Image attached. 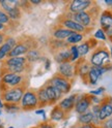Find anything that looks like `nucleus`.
<instances>
[{
  "label": "nucleus",
  "mask_w": 112,
  "mask_h": 128,
  "mask_svg": "<svg viewBox=\"0 0 112 128\" xmlns=\"http://www.w3.org/2000/svg\"><path fill=\"white\" fill-rule=\"evenodd\" d=\"M98 14H99V7L97 6V4H94L88 10H85L82 12L70 14V12H66L63 14V17L74 20L77 23H79L80 25H82L83 27L91 30V28L93 27L94 23H95V19H97Z\"/></svg>",
  "instance_id": "obj_1"
},
{
  "label": "nucleus",
  "mask_w": 112,
  "mask_h": 128,
  "mask_svg": "<svg viewBox=\"0 0 112 128\" xmlns=\"http://www.w3.org/2000/svg\"><path fill=\"white\" fill-rule=\"evenodd\" d=\"M28 86L27 74H16L12 72H0V91L10 88Z\"/></svg>",
  "instance_id": "obj_2"
},
{
  "label": "nucleus",
  "mask_w": 112,
  "mask_h": 128,
  "mask_svg": "<svg viewBox=\"0 0 112 128\" xmlns=\"http://www.w3.org/2000/svg\"><path fill=\"white\" fill-rule=\"evenodd\" d=\"M88 61L91 66H107L110 64V53L104 44H99L95 49H93Z\"/></svg>",
  "instance_id": "obj_3"
},
{
  "label": "nucleus",
  "mask_w": 112,
  "mask_h": 128,
  "mask_svg": "<svg viewBox=\"0 0 112 128\" xmlns=\"http://www.w3.org/2000/svg\"><path fill=\"white\" fill-rule=\"evenodd\" d=\"M37 42L35 40H33L31 37H25L24 39L18 40L17 44L15 46V48L11 51V53L9 54V57H21V56H25L28 51H30L31 49H36L37 48Z\"/></svg>",
  "instance_id": "obj_4"
},
{
  "label": "nucleus",
  "mask_w": 112,
  "mask_h": 128,
  "mask_svg": "<svg viewBox=\"0 0 112 128\" xmlns=\"http://www.w3.org/2000/svg\"><path fill=\"white\" fill-rule=\"evenodd\" d=\"M27 89L28 86H20V87L10 88V89L2 91L1 97L3 103H17V104H20L21 99Z\"/></svg>",
  "instance_id": "obj_5"
},
{
  "label": "nucleus",
  "mask_w": 112,
  "mask_h": 128,
  "mask_svg": "<svg viewBox=\"0 0 112 128\" xmlns=\"http://www.w3.org/2000/svg\"><path fill=\"white\" fill-rule=\"evenodd\" d=\"M20 106H21V110H32L35 108H39L36 90L27 89L21 99Z\"/></svg>",
  "instance_id": "obj_6"
},
{
  "label": "nucleus",
  "mask_w": 112,
  "mask_h": 128,
  "mask_svg": "<svg viewBox=\"0 0 112 128\" xmlns=\"http://www.w3.org/2000/svg\"><path fill=\"white\" fill-rule=\"evenodd\" d=\"M46 83H48V84L52 85L53 87H55L56 89H58L62 94L70 93L71 89H72V86H73V84H72L73 82L65 78L63 76H59L58 74H55L54 76H52L51 78L48 80Z\"/></svg>",
  "instance_id": "obj_7"
},
{
  "label": "nucleus",
  "mask_w": 112,
  "mask_h": 128,
  "mask_svg": "<svg viewBox=\"0 0 112 128\" xmlns=\"http://www.w3.org/2000/svg\"><path fill=\"white\" fill-rule=\"evenodd\" d=\"M57 25H60L61 27L66 28L72 32H76V33L86 34V33H88V32H90V29H87V28L83 27L82 25H80V24L77 23L76 21L72 20V19H68L66 17H63V16L58 18Z\"/></svg>",
  "instance_id": "obj_8"
},
{
  "label": "nucleus",
  "mask_w": 112,
  "mask_h": 128,
  "mask_svg": "<svg viewBox=\"0 0 112 128\" xmlns=\"http://www.w3.org/2000/svg\"><path fill=\"white\" fill-rule=\"evenodd\" d=\"M92 106L91 100H90V95L82 93V94H77V98H76V103H75V108L74 110L78 115L84 114L86 112H88Z\"/></svg>",
  "instance_id": "obj_9"
},
{
  "label": "nucleus",
  "mask_w": 112,
  "mask_h": 128,
  "mask_svg": "<svg viewBox=\"0 0 112 128\" xmlns=\"http://www.w3.org/2000/svg\"><path fill=\"white\" fill-rule=\"evenodd\" d=\"M95 3L89 0H74L68 3L67 6V12L70 14H78L85 10H88L91 6H93Z\"/></svg>",
  "instance_id": "obj_10"
},
{
  "label": "nucleus",
  "mask_w": 112,
  "mask_h": 128,
  "mask_svg": "<svg viewBox=\"0 0 112 128\" xmlns=\"http://www.w3.org/2000/svg\"><path fill=\"white\" fill-rule=\"evenodd\" d=\"M59 76H63L65 78L69 80V81L74 82L75 78L77 76L76 74V65L75 63H72V62H65V63H61L58 64V67H57V72Z\"/></svg>",
  "instance_id": "obj_11"
},
{
  "label": "nucleus",
  "mask_w": 112,
  "mask_h": 128,
  "mask_svg": "<svg viewBox=\"0 0 112 128\" xmlns=\"http://www.w3.org/2000/svg\"><path fill=\"white\" fill-rule=\"evenodd\" d=\"M75 65H76L77 76H79L80 78L82 80V82L87 85V76H88V72H89V70L91 68V64L85 58H80L75 63Z\"/></svg>",
  "instance_id": "obj_12"
},
{
  "label": "nucleus",
  "mask_w": 112,
  "mask_h": 128,
  "mask_svg": "<svg viewBox=\"0 0 112 128\" xmlns=\"http://www.w3.org/2000/svg\"><path fill=\"white\" fill-rule=\"evenodd\" d=\"M18 39L15 38L13 36H7L4 44L0 46V62H3L7 57L11 51L15 48V46L17 44Z\"/></svg>",
  "instance_id": "obj_13"
},
{
  "label": "nucleus",
  "mask_w": 112,
  "mask_h": 128,
  "mask_svg": "<svg viewBox=\"0 0 112 128\" xmlns=\"http://www.w3.org/2000/svg\"><path fill=\"white\" fill-rule=\"evenodd\" d=\"M99 46L97 39H94L93 37L87 39V40L83 42L82 44H80L77 46L78 48V52H79V55H80V58H84L87 54H89L91 50L95 49Z\"/></svg>",
  "instance_id": "obj_14"
},
{
  "label": "nucleus",
  "mask_w": 112,
  "mask_h": 128,
  "mask_svg": "<svg viewBox=\"0 0 112 128\" xmlns=\"http://www.w3.org/2000/svg\"><path fill=\"white\" fill-rule=\"evenodd\" d=\"M45 88H46V91L48 94V97H49V101H50V106H55L62 99V96L63 94L58 90L56 89L55 87H53L52 85L45 83L44 84Z\"/></svg>",
  "instance_id": "obj_15"
},
{
  "label": "nucleus",
  "mask_w": 112,
  "mask_h": 128,
  "mask_svg": "<svg viewBox=\"0 0 112 128\" xmlns=\"http://www.w3.org/2000/svg\"><path fill=\"white\" fill-rule=\"evenodd\" d=\"M76 98H77V94H72V95L68 96V97H66V98H62L57 103V106L69 116L72 113V110H74V108H75Z\"/></svg>",
  "instance_id": "obj_16"
},
{
  "label": "nucleus",
  "mask_w": 112,
  "mask_h": 128,
  "mask_svg": "<svg viewBox=\"0 0 112 128\" xmlns=\"http://www.w3.org/2000/svg\"><path fill=\"white\" fill-rule=\"evenodd\" d=\"M72 33H73L72 31L61 27L60 25H55L51 30V38L58 39V40H66Z\"/></svg>",
  "instance_id": "obj_17"
},
{
  "label": "nucleus",
  "mask_w": 112,
  "mask_h": 128,
  "mask_svg": "<svg viewBox=\"0 0 112 128\" xmlns=\"http://www.w3.org/2000/svg\"><path fill=\"white\" fill-rule=\"evenodd\" d=\"M100 25H101V29H103L105 32L112 28V14H111V10H106L102 12V14L100 16Z\"/></svg>",
  "instance_id": "obj_18"
},
{
  "label": "nucleus",
  "mask_w": 112,
  "mask_h": 128,
  "mask_svg": "<svg viewBox=\"0 0 112 128\" xmlns=\"http://www.w3.org/2000/svg\"><path fill=\"white\" fill-rule=\"evenodd\" d=\"M28 64L25 56H21V57H10L6 58L2 62L1 67H10V66H21V65H26Z\"/></svg>",
  "instance_id": "obj_19"
},
{
  "label": "nucleus",
  "mask_w": 112,
  "mask_h": 128,
  "mask_svg": "<svg viewBox=\"0 0 112 128\" xmlns=\"http://www.w3.org/2000/svg\"><path fill=\"white\" fill-rule=\"evenodd\" d=\"M48 46H49L50 51L53 53V55L55 53H57L58 51L70 48V46L67 44L66 40H58V39H54V38L49 39V42H48Z\"/></svg>",
  "instance_id": "obj_20"
},
{
  "label": "nucleus",
  "mask_w": 112,
  "mask_h": 128,
  "mask_svg": "<svg viewBox=\"0 0 112 128\" xmlns=\"http://www.w3.org/2000/svg\"><path fill=\"white\" fill-rule=\"evenodd\" d=\"M68 117V115L63 112L57 104H55L51 110L50 113V118L49 120L53 123H57V122H60V121H63L66 118Z\"/></svg>",
  "instance_id": "obj_21"
},
{
  "label": "nucleus",
  "mask_w": 112,
  "mask_h": 128,
  "mask_svg": "<svg viewBox=\"0 0 112 128\" xmlns=\"http://www.w3.org/2000/svg\"><path fill=\"white\" fill-rule=\"evenodd\" d=\"M110 117H112V106L104 98L102 99V102L100 104V120L101 122H103Z\"/></svg>",
  "instance_id": "obj_22"
},
{
  "label": "nucleus",
  "mask_w": 112,
  "mask_h": 128,
  "mask_svg": "<svg viewBox=\"0 0 112 128\" xmlns=\"http://www.w3.org/2000/svg\"><path fill=\"white\" fill-rule=\"evenodd\" d=\"M36 95H37V99H38V104H39V108H43L45 106H50V101H49V97H48V94L46 91V88L43 85L39 89L36 90Z\"/></svg>",
  "instance_id": "obj_23"
},
{
  "label": "nucleus",
  "mask_w": 112,
  "mask_h": 128,
  "mask_svg": "<svg viewBox=\"0 0 112 128\" xmlns=\"http://www.w3.org/2000/svg\"><path fill=\"white\" fill-rule=\"evenodd\" d=\"M54 57V61L58 64L65 63V62H71V53H70V49H63L61 51H58L57 53H55L53 55Z\"/></svg>",
  "instance_id": "obj_24"
},
{
  "label": "nucleus",
  "mask_w": 112,
  "mask_h": 128,
  "mask_svg": "<svg viewBox=\"0 0 112 128\" xmlns=\"http://www.w3.org/2000/svg\"><path fill=\"white\" fill-rule=\"evenodd\" d=\"M0 7L7 14L16 7H20V1H17V0H0Z\"/></svg>",
  "instance_id": "obj_25"
},
{
  "label": "nucleus",
  "mask_w": 112,
  "mask_h": 128,
  "mask_svg": "<svg viewBox=\"0 0 112 128\" xmlns=\"http://www.w3.org/2000/svg\"><path fill=\"white\" fill-rule=\"evenodd\" d=\"M84 38H85V34L73 32V33L66 39V42L69 46H78V44H80V42H83Z\"/></svg>",
  "instance_id": "obj_26"
},
{
  "label": "nucleus",
  "mask_w": 112,
  "mask_h": 128,
  "mask_svg": "<svg viewBox=\"0 0 112 128\" xmlns=\"http://www.w3.org/2000/svg\"><path fill=\"white\" fill-rule=\"evenodd\" d=\"M25 58L28 62V64H32L36 61H39L42 58V53L37 48L36 49H31L30 51H28V53L25 55Z\"/></svg>",
  "instance_id": "obj_27"
},
{
  "label": "nucleus",
  "mask_w": 112,
  "mask_h": 128,
  "mask_svg": "<svg viewBox=\"0 0 112 128\" xmlns=\"http://www.w3.org/2000/svg\"><path fill=\"white\" fill-rule=\"evenodd\" d=\"M92 123V114L90 110L88 112H86L84 114L78 115L77 117V124L78 126H82V125H87V124H91Z\"/></svg>",
  "instance_id": "obj_28"
},
{
  "label": "nucleus",
  "mask_w": 112,
  "mask_h": 128,
  "mask_svg": "<svg viewBox=\"0 0 112 128\" xmlns=\"http://www.w3.org/2000/svg\"><path fill=\"white\" fill-rule=\"evenodd\" d=\"M7 16H9L10 19L13 22L18 21L22 17V10L20 8V7H16V8H14L13 10H11L10 12H7Z\"/></svg>",
  "instance_id": "obj_29"
},
{
  "label": "nucleus",
  "mask_w": 112,
  "mask_h": 128,
  "mask_svg": "<svg viewBox=\"0 0 112 128\" xmlns=\"http://www.w3.org/2000/svg\"><path fill=\"white\" fill-rule=\"evenodd\" d=\"M3 108L7 112V113H11V114L17 113V112L21 110L20 104H17V103H4Z\"/></svg>",
  "instance_id": "obj_30"
},
{
  "label": "nucleus",
  "mask_w": 112,
  "mask_h": 128,
  "mask_svg": "<svg viewBox=\"0 0 112 128\" xmlns=\"http://www.w3.org/2000/svg\"><path fill=\"white\" fill-rule=\"evenodd\" d=\"M69 49H70V53H71V62L76 63L80 59V55L78 52L77 46H70Z\"/></svg>",
  "instance_id": "obj_31"
},
{
  "label": "nucleus",
  "mask_w": 112,
  "mask_h": 128,
  "mask_svg": "<svg viewBox=\"0 0 112 128\" xmlns=\"http://www.w3.org/2000/svg\"><path fill=\"white\" fill-rule=\"evenodd\" d=\"M0 23L4 24V25H7V26H10L11 24H13V21L10 19L7 14L4 10H2L1 8H0Z\"/></svg>",
  "instance_id": "obj_32"
},
{
  "label": "nucleus",
  "mask_w": 112,
  "mask_h": 128,
  "mask_svg": "<svg viewBox=\"0 0 112 128\" xmlns=\"http://www.w3.org/2000/svg\"><path fill=\"white\" fill-rule=\"evenodd\" d=\"M93 38L94 39H100V40H107V35H106V32L104 31L103 29H98L97 31L94 32L93 34Z\"/></svg>",
  "instance_id": "obj_33"
},
{
  "label": "nucleus",
  "mask_w": 112,
  "mask_h": 128,
  "mask_svg": "<svg viewBox=\"0 0 112 128\" xmlns=\"http://www.w3.org/2000/svg\"><path fill=\"white\" fill-rule=\"evenodd\" d=\"M38 128H56L55 123L51 122L50 120H47V121H43L37 125Z\"/></svg>",
  "instance_id": "obj_34"
},
{
  "label": "nucleus",
  "mask_w": 112,
  "mask_h": 128,
  "mask_svg": "<svg viewBox=\"0 0 112 128\" xmlns=\"http://www.w3.org/2000/svg\"><path fill=\"white\" fill-rule=\"evenodd\" d=\"M105 91H106L105 88H104V87H100V88H98V89H95V90H91L88 94L89 95H93V96H100V95H102Z\"/></svg>",
  "instance_id": "obj_35"
},
{
  "label": "nucleus",
  "mask_w": 112,
  "mask_h": 128,
  "mask_svg": "<svg viewBox=\"0 0 112 128\" xmlns=\"http://www.w3.org/2000/svg\"><path fill=\"white\" fill-rule=\"evenodd\" d=\"M101 128H112V117L103 121L101 124Z\"/></svg>",
  "instance_id": "obj_36"
},
{
  "label": "nucleus",
  "mask_w": 112,
  "mask_h": 128,
  "mask_svg": "<svg viewBox=\"0 0 112 128\" xmlns=\"http://www.w3.org/2000/svg\"><path fill=\"white\" fill-rule=\"evenodd\" d=\"M41 61L44 62V67L46 70H49L50 67H51V60L49 58H46V57H42L41 58Z\"/></svg>",
  "instance_id": "obj_37"
},
{
  "label": "nucleus",
  "mask_w": 112,
  "mask_h": 128,
  "mask_svg": "<svg viewBox=\"0 0 112 128\" xmlns=\"http://www.w3.org/2000/svg\"><path fill=\"white\" fill-rule=\"evenodd\" d=\"M90 100L92 104H101L102 102V99H100L98 96H93V95H90Z\"/></svg>",
  "instance_id": "obj_38"
},
{
  "label": "nucleus",
  "mask_w": 112,
  "mask_h": 128,
  "mask_svg": "<svg viewBox=\"0 0 112 128\" xmlns=\"http://www.w3.org/2000/svg\"><path fill=\"white\" fill-rule=\"evenodd\" d=\"M35 114L36 115H42L43 116V119H44V121H47V117H46V112L44 108H38V110H35Z\"/></svg>",
  "instance_id": "obj_39"
},
{
  "label": "nucleus",
  "mask_w": 112,
  "mask_h": 128,
  "mask_svg": "<svg viewBox=\"0 0 112 128\" xmlns=\"http://www.w3.org/2000/svg\"><path fill=\"white\" fill-rule=\"evenodd\" d=\"M6 37H7L6 33H4V32H0V46H1L4 44Z\"/></svg>",
  "instance_id": "obj_40"
},
{
  "label": "nucleus",
  "mask_w": 112,
  "mask_h": 128,
  "mask_svg": "<svg viewBox=\"0 0 112 128\" xmlns=\"http://www.w3.org/2000/svg\"><path fill=\"white\" fill-rule=\"evenodd\" d=\"M7 29H9V26L0 23V32H4V33H5V31H6Z\"/></svg>",
  "instance_id": "obj_41"
},
{
  "label": "nucleus",
  "mask_w": 112,
  "mask_h": 128,
  "mask_svg": "<svg viewBox=\"0 0 112 128\" xmlns=\"http://www.w3.org/2000/svg\"><path fill=\"white\" fill-rule=\"evenodd\" d=\"M106 35H107V38L112 42V28L109 29L108 31H106Z\"/></svg>",
  "instance_id": "obj_42"
},
{
  "label": "nucleus",
  "mask_w": 112,
  "mask_h": 128,
  "mask_svg": "<svg viewBox=\"0 0 112 128\" xmlns=\"http://www.w3.org/2000/svg\"><path fill=\"white\" fill-rule=\"evenodd\" d=\"M80 128H101V127H97V126H94L93 124H87V125L80 126Z\"/></svg>",
  "instance_id": "obj_43"
},
{
  "label": "nucleus",
  "mask_w": 112,
  "mask_h": 128,
  "mask_svg": "<svg viewBox=\"0 0 112 128\" xmlns=\"http://www.w3.org/2000/svg\"><path fill=\"white\" fill-rule=\"evenodd\" d=\"M29 3L30 4H33V5H37V4H41L42 1H41V0H30Z\"/></svg>",
  "instance_id": "obj_44"
},
{
  "label": "nucleus",
  "mask_w": 112,
  "mask_h": 128,
  "mask_svg": "<svg viewBox=\"0 0 112 128\" xmlns=\"http://www.w3.org/2000/svg\"><path fill=\"white\" fill-rule=\"evenodd\" d=\"M105 99L107 100V102L109 103V104L112 106V96H107V97H105Z\"/></svg>",
  "instance_id": "obj_45"
},
{
  "label": "nucleus",
  "mask_w": 112,
  "mask_h": 128,
  "mask_svg": "<svg viewBox=\"0 0 112 128\" xmlns=\"http://www.w3.org/2000/svg\"><path fill=\"white\" fill-rule=\"evenodd\" d=\"M3 100H2V97H1V91H0V110L3 108Z\"/></svg>",
  "instance_id": "obj_46"
},
{
  "label": "nucleus",
  "mask_w": 112,
  "mask_h": 128,
  "mask_svg": "<svg viewBox=\"0 0 112 128\" xmlns=\"http://www.w3.org/2000/svg\"><path fill=\"white\" fill-rule=\"evenodd\" d=\"M105 3H106L108 6H111V7H112V0H105Z\"/></svg>",
  "instance_id": "obj_47"
},
{
  "label": "nucleus",
  "mask_w": 112,
  "mask_h": 128,
  "mask_svg": "<svg viewBox=\"0 0 112 128\" xmlns=\"http://www.w3.org/2000/svg\"><path fill=\"white\" fill-rule=\"evenodd\" d=\"M70 128H80V126H78V125H74V126H72V127H70Z\"/></svg>",
  "instance_id": "obj_48"
},
{
  "label": "nucleus",
  "mask_w": 112,
  "mask_h": 128,
  "mask_svg": "<svg viewBox=\"0 0 112 128\" xmlns=\"http://www.w3.org/2000/svg\"><path fill=\"white\" fill-rule=\"evenodd\" d=\"M110 55H111V58H112V46H111V49H110Z\"/></svg>",
  "instance_id": "obj_49"
},
{
  "label": "nucleus",
  "mask_w": 112,
  "mask_h": 128,
  "mask_svg": "<svg viewBox=\"0 0 112 128\" xmlns=\"http://www.w3.org/2000/svg\"><path fill=\"white\" fill-rule=\"evenodd\" d=\"M1 113H2V112H1V110H0V116H1Z\"/></svg>",
  "instance_id": "obj_50"
},
{
  "label": "nucleus",
  "mask_w": 112,
  "mask_h": 128,
  "mask_svg": "<svg viewBox=\"0 0 112 128\" xmlns=\"http://www.w3.org/2000/svg\"><path fill=\"white\" fill-rule=\"evenodd\" d=\"M31 128H38V127H37V126H36V127H31Z\"/></svg>",
  "instance_id": "obj_51"
},
{
  "label": "nucleus",
  "mask_w": 112,
  "mask_h": 128,
  "mask_svg": "<svg viewBox=\"0 0 112 128\" xmlns=\"http://www.w3.org/2000/svg\"><path fill=\"white\" fill-rule=\"evenodd\" d=\"M7 128H15V127H7Z\"/></svg>",
  "instance_id": "obj_52"
},
{
  "label": "nucleus",
  "mask_w": 112,
  "mask_h": 128,
  "mask_svg": "<svg viewBox=\"0 0 112 128\" xmlns=\"http://www.w3.org/2000/svg\"><path fill=\"white\" fill-rule=\"evenodd\" d=\"M111 14H112V10H111Z\"/></svg>",
  "instance_id": "obj_53"
}]
</instances>
